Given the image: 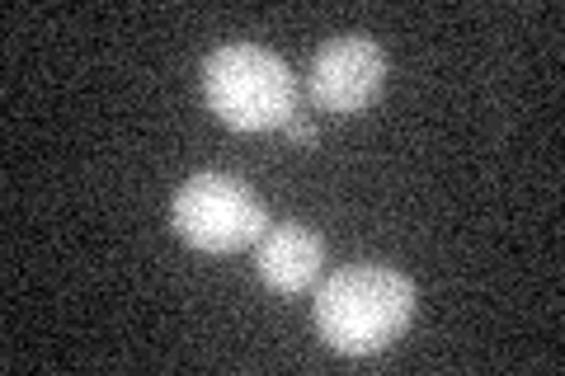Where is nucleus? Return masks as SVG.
I'll use <instances>...</instances> for the list:
<instances>
[{
  "label": "nucleus",
  "mask_w": 565,
  "mask_h": 376,
  "mask_svg": "<svg viewBox=\"0 0 565 376\" xmlns=\"http://www.w3.org/2000/svg\"><path fill=\"white\" fill-rule=\"evenodd\" d=\"M311 320L344 357L386 353L415 320V282L386 264H344L321 282Z\"/></svg>",
  "instance_id": "1"
},
{
  "label": "nucleus",
  "mask_w": 565,
  "mask_h": 376,
  "mask_svg": "<svg viewBox=\"0 0 565 376\" xmlns=\"http://www.w3.org/2000/svg\"><path fill=\"white\" fill-rule=\"evenodd\" d=\"M170 226L199 255H236L269 230V212L245 179L203 170L174 189Z\"/></svg>",
  "instance_id": "3"
},
{
  "label": "nucleus",
  "mask_w": 565,
  "mask_h": 376,
  "mask_svg": "<svg viewBox=\"0 0 565 376\" xmlns=\"http://www.w3.org/2000/svg\"><path fill=\"white\" fill-rule=\"evenodd\" d=\"M382 85H386V52L367 33H334L330 43H321L307 71L311 104L334 118L367 114L382 99Z\"/></svg>",
  "instance_id": "4"
},
{
  "label": "nucleus",
  "mask_w": 565,
  "mask_h": 376,
  "mask_svg": "<svg viewBox=\"0 0 565 376\" xmlns=\"http://www.w3.org/2000/svg\"><path fill=\"white\" fill-rule=\"evenodd\" d=\"M282 137H288V141H297V147H311V141H316V122L311 118H288V122H282Z\"/></svg>",
  "instance_id": "6"
},
{
  "label": "nucleus",
  "mask_w": 565,
  "mask_h": 376,
  "mask_svg": "<svg viewBox=\"0 0 565 376\" xmlns=\"http://www.w3.org/2000/svg\"><path fill=\"white\" fill-rule=\"evenodd\" d=\"M321 268H326V240L302 222H278L255 240V273L278 297H297L316 288Z\"/></svg>",
  "instance_id": "5"
},
{
  "label": "nucleus",
  "mask_w": 565,
  "mask_h": 376,
  "mask_svg": "<svg viewBox=\"0 0 565 376\" xmlns=\"http://www.w3.org/2000/svg\"><path fill=\"white\" fill-rule=\"evenodd\" d=\"M203 104L232 132H269L297 114V76L274 47L226 43L203 62Z\"/></svg>",
  "instance_id": "2"
}]
</instances>
